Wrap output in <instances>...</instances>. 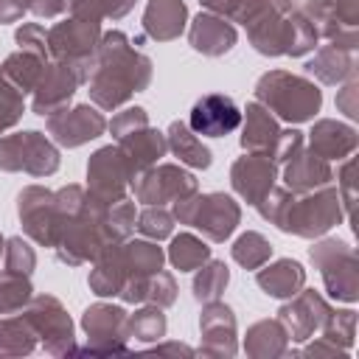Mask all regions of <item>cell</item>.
Masks as SVG:
<instances>
[{
  "instance_id": "cell-54",
  "label": "cell",
  "mask_w": 359,
  "mask_h": 359,
  "mask_svg": "<svg viewBox=\"0 0 359 359\" xmlns=\"http://www.w3.org/2000/svg\"><path fill=\"white\" fill-rule=\"evenodd\" d=\"M67 6H70V0H28V11L36 17H45V20L59 17Z\"/></svg>"
},
{
  "instance_id": "cell-47",
  "label": "cell",
  "mask_w": 359,
  "mask_h": 359,
  "mask_svg": "<svg viewBox=\"0 0 359 359\" xmlns=\"http://www.w3.org/2000/svg\"><path fill=\"white\" fill-rule=\"evenodd\" d=\"M14 42L20 45V50H28V53H34L45 62L50 59L48 56V31L39 22H22L14 34Z\"/></svg>"
},
{
  "instance_id": "cell-34",
  "label": "cell",
  "mask_w": 359,
  "mask_h": 359,
  "mask_svg": "<svg viewBox=\"0 0 359 359\" xmlns=\"http://www.w3.org/2000/svg\"><path fill=\"white\" fill-rule=\"evenodd\" d=\"M36 348V334L31 323L17 311V314H3L0 317V356H25Z\"/></svg>"
},
{
  "instance_id": "cell-25",
  "label": "cell",
  "mask_w": 359,
  "mask_h": 359,
  "mask_svg": "<svg viewBox=\"0 0 359 359\" xmlns=\"http://www.w3.org/2000/svg\"><path fill=\"white\" fill-rule=\"evenodd\" d=\"M241 149L244 151H255V154H272L275 140L280 135L278 118L258 101H250L247 109L241 112Z\"/></svg>"
},
{
  "instance_id": "cell-56",
  "label": "cell",
  "mask_w": 359,
  "mask_h": 359,
  "mask_svg": "<svg viewBox=\"0 0 359 359\" xmlns=\"http://www.w3.org/2000/svg\"><path fill=\"white\" fill-rule=\"evenodd\" d=\"M25 14V8L17 0H0V22H17Z\"/></svg>"
},
{
  "instance_id": "cell-30",
  "label": "cell",
  "mask_w": 359,
  "mask_h": 359,
  "mask_svg": "<svg viewBox=\"0 0 359 359\" xmlns=\"http://www.w3.org/2000/svg\"><path fill=\"white\" fill-rule=\"evenodd\" d=\"M244 351L247 356L255 359H272L289 353V334L280 320H258L255 325L247 328L244 337Z\"/></svg>"
},
{
  "instance_id": "cell-22",
  "label": "cell",
  "mask_w": 359,
  "mask_h": 359,
  "mask_svg": "<svg viewBox=\"0 0 359 359\" xmlns=\"http://www.w3.org/2000/svg\"><path fill=\"white\" fill-rule=\"evenodd\" d=\"M188 39L194 45V50H199L202 56H224L238 34L233 28V22H227V17H219V14H210V11H199L194 20H191V28H188Z\"/></svg>"
},
{
  "instance_id": "cell-55",
  "label": "cell",
  "mask_w": 359,
  "mask_h": 359,
  "mask_svg": "<svg viewBox=\"0 0 359 359\" xmlns=\"http://www.w3.org/2000/svg\"><path fill=\"white\" fill-rule=\"evenodd\" d=\"M199 3H202V8H205V11H210V14H219V17H233L241 0H199Z\"/></svg>"
},
{
  "instance_id": "cell-42",
  "label": "cell",
  "mask_w": 359,
  "mask_h": 359,
  "mask_svg": "<svg viewBox=\"0 0 359 359\" xmlns=\"http://www.w3.org/2000/svg\"><path fill=\"white\" fill-rule=\"evenodd\" d=\"M320 331H323V339L334 342L337 348H342L348 353L351 345H353V334H356V314L351 309H345V311H334L331 309Z\"/></svg>"
},
{
  "instance_id": "cell-18",
  "label": "cell",
  "mask_w": 359,
  "mask_h": 359,
  "mask_svg": "<svg viewBox=\"0 0 359 359\" xmlns=\"http://www.w3.org/2000/svg\"><path fill=\"white\" fill-rule=\"evenodd\" d=\"M79 84H81V79L67 62H48L42 67V76H39L36 87H34L31 109L42 118L65 109L70 104V98L76 95Z\"/></svg>"
},
{
  "instance_id": "cell-44",
  "label": "cell",
  "mask_w": 359,
  "mask_h": 359,
  "mask_svg": "<svg viewBox=\"0 0 359 359\" xmlns=\"http://www.w3.org/2000/svg\"><path fill=\"white\" fill-rule=\"evenodd\" d=\"M135 227H137V233L143 238L163 241V238H168L174 233V216L163 205H146V210L135 219Z\"/></svg>"
},
{
  "instance_id": "cell-16",
  "label": "cell",
  "mask_w": 359,
  "mask_h": 359,
  "mask_svg": "<svg viewBox=\"0 0 359 359\" xmlns=\"http://www.w3.org/2000/svg\"><path fill=\"white\" fill-rule=\"evenodd\" d=\"M98 39H101V22L70 17L48 28V56L53 62H76L93 56Z\"/></svg>"
},
{
  "instance_id": "cell-50",
  "label": "cell",
  "mask_w": 359,
  "mask_h": 359,
  "mask_svg": "<svg viewBox=\"0 0 359 359\" xmlns=\"http://www.w3.org/2000/svg\"><path fill=\"white\" fill-rule=\"evenodd\" d=\"M53 196H56L59 216H79L87 208V199H90L87 188H81V185H65V188L53 191Z\"/></svg>"
},
{
  "instance_id": "cell-14",
  "label": "cell",
  "mask_w": 359,
  "mask_h": 359,
  "mask_svg": "<svg viewBox=\"0 0 359 359\" xmlns=\"http://www.w3.org/2000/svg\"><path fill=\"white\" fill-rule=\"evenodd\" d=\"M17 216L25 230V236L42 247H53L56 227H59V210H56V196L53 191L42 185H28L17 196Z\"/></svg>"
},
{
  "instance_id": "cell-11",
  "label": "cell",
  "mask_w": 359,
  "mask_h": 359,
  "mask_svg": "<svg viewBox=\"0 0 359 359\" xmlns=\"http://www.w3.org/2000/svg\"><path fill=\"white\" fill-rule=\"evenodd\" d=\"M129 185L135 191V199L143 205H168V202L174 205V202L199 191L196 177L182 171L180 165H171V163L143 168L140 174L132 177Z\"/></svg>"
},
{
  "instance_id": "cell-27",
  "label": "cell",
  "mask_w": 359,
  "mask_h": 359,
  "mask_svg": "<svg viewBox=\"0 0 359 359\" xmlns=\"http://www.w3.org/2000/svg\"><path fill=\"white\" fill-rule=\"evenodd\" d=\"M306 76H314L320 84H342L356 76V59L353 50L337 48V45H323L317 48L314 59L306 62Z\"/></svg>"
},
{
  "instance_id": "cell-52",
  "label": "cell",
  "mask_w": 359,
  "mask_h": 359,
  "mask_svg": "<svg viewBox=\"0 0 359 359\" xmlns=\"http://www.w3.org/2000/svg\"><path fill=\"white\" fill-rule=\"evenodd\" d=\"M337 191H339L342 210L348 216L351 208H353V199H356V188H353V157H345L342 160V168L337 171Z\"/></svg>"
},
{
  "instance_id": "cell-38",
  "label": "cell",
  "mask_w": 359,
  "mask_h": 359,
  "mask_svg": "<svg viewBox=\"0 0 359 359\" xmlns=\"http://www.w3.org/2000/svg\"><path fill=\"white\" fill-rule=\"evenodd\" d=\"M34 297L31 275L0 269V314H17Z\"/></svg>"
},
{
  "instance_id": "cell-2",
  "label": "cell",
  "mask_w": 359,
  "mask_h": 359,
  "mask_svg": "<svg viewBox=\"0 0 359 359\" xmlns=\"http://www.w3.org/2000/svg\"><path fill=\"white\" fill-rule=\"evenodd\" d=\"M151 81V59L132 48L123 31L101 34L95 45V67L87 79L90 98L101 109L123 107L132 93L146 90Z\"/></svg>"
},
{
  "instance_id": "cell-36",
  "label": "cell",
  "mask_w": 359,
  "mask_h": 359,
  "mask_svg": "<svg viewBox=\"0 0 359 359\" xmlns=\"http://www.w3.org/2000/svg\"><path fill=\"white\" fill-rule=\"evenodd\" d=\"M210 258V247L205 244V238L194 236V233H180L171 238L168 244V261L174 264V269L180 272H194L199 269L205 261Z\"/></svg>"
},
{
  "instance_id": "cell-20",
  "label": "cell",
  "mask_w": 359,
  "mask_h": 359,
  "mask_svg": "<svg viewBox=\"0 0 359 359\" xmlns=\"http://www.w3.org/2000/svg\"><path fill=\"white\" fill-rule=\"evenodd\" d=\"M275 180H278V163L269 154L244 151V157H238L230 168V185L247 205H255L264 194H269Z\"/></svg>"
},
{
  "instance_id": "cell-23",
  "label": "cell",
  "mask_w": 359,
  "mask_h": 359,
  "mask_svg": "<svg viewBox=\"0 0 359 359\" xmlns=\"http://www.w3.org/2000/svg\"><path fill=\"white\" fill-rule=\"evenodd\" d=\"M356 146H359L356 129L331 118L317 121L309 132V151H314L323 160H345L356 151Z\"/></svg>"
},
{
  "instance_id": "cell-35",
  "label": "cell",
  "mask_w": 359,
  "mask_h": 359,
  "mask_svg": "<svg viewBox=\"0 0 359 359\" xmlns=\"http://www.w3.org/2000/svg\"><path fill=\"white\" fill-rule=\"evenodd\" d=\"M45 65H48L45 59H39V56H34V53H28V50H17V53H11V56L3 62L0 76H3L14 90H20V93H34V87H36V81H39Z\"/></svg>"
},
{
  "instance_id": "cell-12",
  "label": "cell",
  "mask_w": 359,
  "mask_h": 359,
  "mask_svg": "<svg viewBox=\"0 0 359 359\" xmlns=\"http://www.w3.org/2000/svg\"><path fill=\"white\" fill-rule=\"evenodd\" d=\"M309 20L314 22L317 34H323L331 45L356 50L359 45V0H309L306 6Z\"/></svg>"
},
{
  "instance_id": "cell-32",
  "label": "cell",
  "mask_w": 359,
  "mask_h": 359,
  "mask_svg": "<svg viewBox=\"0 0 359 359\" xmlns=\"http://www.w3.org/2000/svg\"><path fill=\"white\" fill-rule=\"evenodd\" d=\"M165 140H168V151H174V157H180V163L191 168H208L213 163L210 149L199 140V135L191 132L185 121H174L165 132Z\"/></svg>"
},
{
  "instance_id": "cell-48",
  "label": "cell",
  "mask_w": 359,
  "mask_h": 359,
  "mask_svg": "<svg viewBox=\"0 0 359 359\" xmlns=\"http://www.w3.org/2000/svg\"><path fill=\"white\" fill-rule=\"evenodd\" d=\"M177 300V283H174V275L171 272H163L157 269L154 275H149V286H146V303L151 306H171Z\"/></svg>"
},
{
  "instance_id": "cell-29",
  "label": "cell",
  "mask_w": 359,
  "mask_h": 359,
  "mask_svg": "<svg viewBox=\"0 0 359 359\" xmlns=\"http://www.w3.org/2000/svg\"><path fill=\"white\" fill-rule=\"evenodd\" d=\"M115 143H118V146L123 149V154L129 157L135 174H140V171L149 168V165H157L160 157H165V151H168L165 135L157 132V129H151V126H140V129H135L132 135H126V137H121V140H115Z\"/></svg>"
},
{
  "instance_id": "cell-26",
  "label": "cell",
  "mask_w": 359,
  "mask_h": 359,
  "mask_svg": "<svg viewBox=\"0 0 359 359\" xmlns=\"http://www.w3.org/2000/svg\"><path fill=\"white\" fill-rule=\"evenodd\" d=\"M188 6L182 0H149L143 11V31L157 42H171L185 31Z\"/></svg>"
},
{
  "instance_id": "cell-51",
  "label": "cell",
  "mask_w": 359,
  "mask_h": 359,
  "mask_svg": "<svg viewBox=\"0 0 359 359\" xmlns=\"http://www.w3.org/2000/svg\"><path fill=\"white\" fill-rule=\"evenodd\" d=\"M300 149H303V132H297V129H280V135H278L275 149H272L269 157H272L278 165H283V163H289Z\"/></svg>"
},
{
  "instance_id": "cell-37",
  "label": "cell",
  "mask_w": 359,
  "mask_h": 359,
  "mask_svg": "<svg viewBox=\"0 0 359 359\" xmlns=\"http://www.w3.org/2000/svg\"><path fill=\"white\" fill-rule=\"evenodd\" d=\"M230 283V269L224 261H213L208 258L199 269H196V278H194V297L196 303H210V300H219L224 286Z\"/></svg>"
},
{
  "instance_id": "cell-33",
  "label": "cell",
  "mask_w": 359,
  "mask_h": 359,
  "mask_svg": "<svg viewBox=\"0 0 359 359\" xmlns=\"http://www.w3.org/2000/svg\"><path fill=\"white\" fill-rule=\"evenodd\" d=\"M126 269L121 264V255H118V244H109L101 250V255L95 258V266L90 272V289L98 294V297H115L126 280Z\"/></svg>"
},
{
  "instance_id": "cell-21",
  "label": "cell",
  "mask_w": 359,
  "mask_h": 359,
  "mask_svg": "<svg viewBox=\"0 0 359 359\" xmlns=\"http://www.w3.org/2000/svg\"><path fill=\"white\" fill-rule=\"evenodd\" d=\"M202 317H199V331H202V345L199 351L205 356H236V314L230 306L222 300L202 303Z\"/></svg>"
},
{
  "instance_id": "cell-43",
  "label": "cell",
  "mask_w": 359,
  "mask_h": 359,
  "mask_svg": "<svg viewBox=\"0 0 359 359\" xmlns=\"http://www.w3.org/2000/svg\"><path fill=\"white\" fill-rule=\"evenodd\" d=\"M135 202L129 196L107 205V213H104V224H107V233L115 244H121L123 238H129V233L135 230Z\"/></svg>"
},
{
  "instance_id": "cell-1",
  "label": "cell",
  "mask_w": 359,
  "mask_h": 359,
  "mask_svg": "<svg viewBox=\"0 0 359 359\" xmlns=\"http://www.w3.org/2000/svg\"><path fill=\"white\" fill-rule=\"evenodd\" d=\"M236 22L247 28L250 45L264 56H306L317 48V28L294 0H241Z\"/></svg>"
},
{
  "instance_id": "cell-7",
  "label": "cell",
  "mask_w": 359,
  "mask_h": 359,
  "mask_svg": "<svg viewBox=\"0 0 359 359\" xmlns=\"http://www.w3.org/2000/svg\"><path fill=\"white\" fill-rule=\"evenodd\" d=\"M311 264L320 269L325 292L334 300L353 303L359 297V261L356 252L339 238H323L311 250Z\"/></svg>"
},
{
  "instance_id": "cell-5",
  "label": "cell",
  "mask_w": 359,
  "mask_h": 359,
  "mask_svg": "<svg viewBox=\"0 0 359 359\" xmlns=\"http://www.w3.org/2000/svg\"><path fill=\"white\" fill-rule=\"evenodd\" d=\"M171 216L180 224L196 227L208 241L222 244L236 233V227L241 222V208L233 196H227L222 191H213V194L196 191V194L174 202Z\"/></svg>"
},
{
  "instance_id": "cell-31",
  "label": "cell",
  "mask_w": 359,
  "mask_h": 359,
  "mask_svg": "<svg viewBox=\"0 0 359 359\" xmlns=\"http://www.w3.org/2000/svg\"><path fill=\"white\" fill-rule=\"evenodd\" d=\"M118 255L126 275H154L157 269H163L165 261L163 247H157V241L151 238H123L118 244Z\"/></svg>"
},
{
  "instance_id": "cell-8",
  "label": "cell",
  "mask_w": 359,
  "mask_h": 359,
  "mask_svg": "<svg viewBox=\"0 0 359 359\" xmlns=\"http://www.w3.org/2000/svg\"><path fill=\"white\" fill-rule=\"evenodd\" d=\"M59 168V149L42 132H14L0 137V171L50 177Z\"/></svg>"
},
{
  "instance_id": "cell-15",
  "label": "cell",
  "mask_w": 359,
  "mask_h": 359,
  "mask_svg": "<svg viewBox=\"0 0 359 359\" xmlns=\"http://www.w3.org/2000/svg\"><path fill=\"white\" fill-rule=\"evenodd\" d=\"M107 132V118L90 107V104H79V107H65L53 115H48V135L65 146V149H79L95 137H101Z\"/></svg>"
},
{
  "instance_id": "cell-17",
  "label": "cell",
  "mask_w": 359,
  "mask_h": 359,
  "mask_svg": "<svg viewBox=\"0 0 359 359\" xmlns=\"http://www.w3.org/2000/svg\"><path fill=\"white\" fill-rule=\"evenodd\" d=\"M331 306L325 303V297L314 289H300L297 294L289 297V303L280 306L278 320L283 323L289 339L294 342H306L314 337V331L323 328L325 317H328Z\"/></svg>"
},
{
  "instance_id": "cell-41",
  "label": "cell",
  "mask_w": 359,
  "mask_h": 359,
  "mask_svg": "<svg viewBox=\"0 0 359 359\" xmlns=\"http://www.w3.org/2000/svg\"><path fill=\"white\" fill-rule=\"evenodd\" d=\"M135 6V0H70V17L79 20H90V22H101V20H121L123 14H129V8Z\"/></svg>"
},
{
  "instance_id": "cell-13",
  "label": "cell",
  "mask_w": 359,
  "mask_h": 359,
  "mask_svg": "<svg viewBox=\"0 0 359 359\" xmlns=\"http://www.w3.org/2000/svg\"><path fill=\"white\" fill-rule=\"evenodd\" d=\"M81 328L90 337L87 348H73V353H126V311L112 303H95L81 314Z\"/></svg>"
},
{
  "instance_id": "cell-10",
  "label": "cell",
  "mask_w": 359,
  "mask_h": 359,
  "mask_svg": "<svg viewBox=\"0 0 359 359\" xmlns=\"http://www.w3.org/2000/svg\"><path fill=\"white\" fill-rule=\"evenodd\" d=\"M135 168L121 146H101L87 163V194L104 205H112L126 196Z\"/></svg>"
},
{
  "instance_id": "cell-6",
  "label": "cell",
  "mask_w": 359,
  "mask_h": 359,
  "mask_svg": "<svg viewBox=\"0 0 359 359\" xmlns=\"http://www.w3.org/2000/svg\"><path fill=\"white\" fill-rule=\"evenodd\" d=\"M342 216H345V210L339 202V191L331 182V185L314 188L309 194H294V199L289 202L286 213L278 222V230L294 233L300 238H320L334 224H339Z\"/></svg>"
},
{
  "instance_id": "cell-53",
  "label": "cell",
  "mask_w": 359,
  "mask_h": 359,
  "mask_svg": "<svg viewBox=\"0 0 359 359\" xmlns=\"http://www.w3.org/2000/svg\"><path fill=\"white\" fill-rule=\"evenodd\" d=\"M337 109L345 112L351 121L359 118V81H356V76L342 81V90L337 93Z\"/></svg>"
},
{
  "instance_id": "cell-46",
  "label": "cell",
  "mask_w": 359,
  "mask_h": 359,
  "mask_svg": "<svg viewBox=\"0 0 359 359\" xmlns=\"http://www.w3.org/2000/svg\"><path fill=\"white\" fill-rule=\"evenodd\" d=\"M25 104H22V93L14 90L3 76H0V135L11 126H17V121L22 118Z\"/></svg>"
},
{
  "instance_id": "cell-49",
  "label": "cell",
  "mask_w": 359,
  "mask_h": 359,
  "mask_svg": "<svg viewBox=\"0 0 359 359\" xmlns=\"http://www.w3.org/2000/svg\"><path fill=\"white\" fill-rule=\"evenodd\" d=\"M140 126H149V115H146V109H143V107H126L123 112H118V115L107 123V129L112 132V137H115V140H121V137L132 135V132H135V129H140Z\"/></svg>"
},
{
  "instance_id": "cell-40",
  "label": "cell",
  "mask_w": 359,
  "mask_h": 359,
  "mask_svg": "<svg viewBox=\"0 0 359 359\" xmlns=\"http://www.w3.org/2000/svg\"><path fill=\"white\" fill-rule=\"evenodd\" d=\"M230 255H233V261L241 264L244 269H258V266H264V264L269 261L272 247H269V241H266L261 233L247 230V233H241V236L233 241Z\"/></svg>"
},
{
  "instance_id": "cell-4",
  "label": "cell",
  "mask_w": 359,
  "mask_h": 359,
  "mask_svg": "<svg viewBox=\"0 0 359 359\" xmlns=\"http://www.w3.org/2000/svg\"><path fill=\"white\" fill-rule=\"evenodd\" d=\"M90 196V194H87ZM107 205L98 199H87V208L79 216H62L53 238L56 258L67 266H81L87 261H95L104 247L115 244L104 224Z\"/></svg>"
},
{
  "instance_id": "cell-3",
  "label": "cell",
  "mask_w": 359,
  "mask_h": 359,
  "mask_svg": "<svg viewBox=\"0 0 359 359\" xmlns=\"http://www.w3.org/2000/svg\"><path fill=\"white\" fill-rule=\"evenodd\" d=\"M255 101L286 123H306L320 112L323 93L306 76H294L289 70H269L255 84Z\"/></svg>"
},
{
  "instance_id": "cell-45",
  "label": "cell",
  "mask_w": 359,
  "mask_h": 359,
  "mask_svg": "<svg viewBox=\"0 0 359 359\" xmlns=\"http://www.w3.org/2000/svg\"><path fill=\"white\" fill-rule=\"evenodd\" d=\"M3 258H6V269H11V272L31 275L34 266H36V252H34V247H31L22 236H11V238H6Z\"/></svg>"
},
{
  "instance_id": "cell-28",
  "label": "cell",
  "mask_w": 359,
  "mask_h": 359,
  "mask_svg": "<svg viewBox=\"0 0 359 359\" xmlns=\"http://www.w3.org/2000/svg\"><path fill=\"white\" fill-rule=\"evenodd\" d=\"M255 280L258 286L269 294V297H278V300H289L292 294H297L306 283V269L292 261V258H278L275 264L269 266H258L255 272Z\"/></svg>"
},
{
  "instance_id": "cell-9",
  "label": "cell",
  "mask_w": 359,
  "mask_h": 359,
  "mask_svg": "<svg viewBox=\"0 0 359 359\" xmlns=\"http://www.w3.org/2000/svg\"><path fill=\"white\" fill-rule=\"evenodd\" d=\"M20 314L31 323L36 339L42 342V348L48 353H53V356L73 353V320L67 317L65 306L53 294L31 297Z\"/></svg>"
},
{
  "instance_id": "cell-57",
  "label": "cell",
  "mask_w": 359,
  "mask_h": 359,
  "mask_svg": "<svg viewBox=\"0 0 359 359\" xmlns=\"http://www.w3.org/2000/svg\"><path fill=\"white\" fill-rule=\"evenodd\" d=\"M154 353H185V356H191L194 351H191L188 345H180V342H168V345H157V348H154Z\"/></svg>"
},
{
  "instance_id": "cell-39",
  "label": "cell",
  "mask_w": 359,
  "mask_h": 359,
  "mask_svg": "<svg viewBox=\"0 0 359 359\" xmlns=\"http://www.w3.org/2000/svg\"><path fill=\"white\" fill-rule=\"evenodd\" d=\"M165 314L160 306H143L137 309L135 314H126V334L135 337V339H143V342H160L165 337Z\"/></svg>"
},
{
  "instance_id": "cell-19",
  "label": "cell",
  "mask_w": 359,
  "mask_h": 359,
  "mask_svg": "<svg viewBox=\"0 0 359 359\" xmlns=\"http://www.w3.org/2000/svg\"><path fill=\"white\" fill-rule=\"evenodd\" d=\"M188 126L194 135H202V137H224L241 126V109L230 95L208 93L191 107Z\"/></svg>"
},
{
  "instance_id": "cell-58",
  "label": "cell",
  "mask_w": 359,
  "mask_h": 359,
  "mask_svg": "<svg viewBox=\"0 0 359 359\" xmlns=\"http://www.w3.org/2000/svg\"><path fill=\"white\" fill-rule=\"evenodd\" d=\"M3 247H6V238L0 236V255H3Z\"/></svg>"
},
{
  "instance_id": "cell-24",
  "label": "cell",
  "mask_w": 359,
  "mask_h": 359,
  "mask_svg": "<svg viewBox=\"0 0 359 359\" xmlns=\"http://www.w3.org/2000/svg\"><path fill=\"white\" fill-rule=\"evenodd\" d=\"M331 182H334V171L328 160L317 157L309 149H300L289 163H283V188H289L292 194H309Z\"/></svg>"
}]
</instances>
